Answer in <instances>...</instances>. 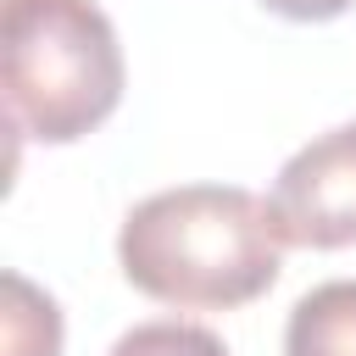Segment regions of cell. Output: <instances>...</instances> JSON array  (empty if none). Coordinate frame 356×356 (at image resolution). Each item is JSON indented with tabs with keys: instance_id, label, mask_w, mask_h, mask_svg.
I'll return each mask as SVG.
<instances>
[{
	"instance_id": "1",
	"label": "cell",
	"mask_w": 356,
	"mask_h": 356,
	"mask_svg": "<svg viewBox=\"0 0 356 356\" xmlns=\"http://www.w3.org/2000/svg\"><path fill=\"white\" fill-rule=\"evenodd\" d=\"M122 278L184 312H228L273 289L284 234L261 195L234 184H184L139 200L117 234Z\"/></svg>"
},
{
	"instance_id": "2",
	"label": "cell",
	"mask_w": 356,
	"mask_h": 356,
	"mask_svg": "<svg viewBox=\"0 0 356 356\" xmlns=\"http://www.w3.org/2000/svg\"><path fill=\"white\" fill-rule=\"evenodd\" d=\"M6 117L39 145H72L122 100V44L95 0H6Z\"/></svg>"
},
{
	"instance_id": "3",
	"label": "cell",
	"mask_w": 356,
	"mask_h": 356,
	"mask_svg": "<svg viewBox=\"0 0 356 356\" xmlns=\"http://www.w3.org/2000/svg\"><path fill=\"white\" fill-rule=\"evenodd\" d=\"M284 245L339 250L356 245V122L300 145L267 195Z\"/></svg>"
},
{
	"instance_id": "4",
	"label": "cell",
	"mask_w": 356,
	"mask_h": 356,
	"mask_svg": "<svg viewBox=\"0 0 356 356\" xmlns=\"http://www.w3.org/2000/svg\"><path fill=\"white\" fill-rule=\"evenodd\" d=\"M284 356H356V278L317 284L295 300Z\"/></svg>"
},
{
	"instance_id": "5",
	"label": "cell",
	"mask_w": 356,
	"mask_h": 356,
	"mask_svg": "<svg viewBox=\"0 0 356 356\" xmlns=\"http://www.w3.org/2000/svg\"><path fill=\"white\" fill-rule=\"evenodd\" d=\"M6 356H56L61 350V317L56 300L39 295L28 278L6 273Z\"/></svg>"
},
{
	"instance_id": "6",
	"label": "cell",
	"mask_w": 356,
	"mask_h": 356,
	"mask_svg": "<svg viewBox=\"0 0 356 356\" xmlns=\"http://www.w3.org/2000/svg\"><path fill=\"white\" fill-rule=\"evenodd\" d=\"M106 356H228V345L200 323H139Z\"/></svg>"
},
{
	"instance_id": "7",
	"label": "cell",
	"mask_w": 356,
	"mask_h": 356,
	"mask_svg": "<svg viewBox=\"0 0 356 356\" xmlns=\"http://www.w3.org/2000/svg\"><path fill=\"white\" fill-rule=\"evenodd\" d=\"M261 6L278 11V17H289V22H328V17L350 11L356 0H261Z\"/></svg>"
}]
</instances>
